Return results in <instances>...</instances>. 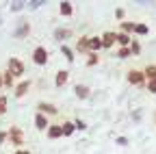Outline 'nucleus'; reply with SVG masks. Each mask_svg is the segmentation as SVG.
<instances>
[{"instance_id": "obj_12", "label": "nucleus", "mask_w": 156, "mask_h": 154, "mask_svg": "<svg viewBox=\"0 0 156 154\" xmlns=\"http://www.w3.org/2000/svg\"><path fill=\"white\" fill-rule=\"evenodd\" d=\"M48 126H50L48 117H46V115H41V113H37V115H35V128H37V130H48Z\"/></svg>"}, {"instance_id": "obj_36", "label": "nucleus", "mask_w": 156, "mask_h": 154, "mask_svg": "<svg viewBox=\"0 0 156 154\" xmlns=\"http://www.w3.org/2000/svg\"><path fill=\"white\" fill-rule=\"evenodd\" d=\"M0 89H2V72H0Z\"/></svg>"}, {"instance_id": "obj_4", "label": "nucleus", "mask_w": 156, "mask_h": 154, "mask_svg": "<svg viewBox=\"0 0 156 154\" xmlns=\"http://www.w3.org/2000/svg\"><path fill=\"white\" fill-rule=\"evenodd\" d=\"M48 59H50V52H48L44 46H37V48L33 50V61H35V65H46Z\"/></svg>"}, {"instance_id": "obj_13", "label": "nucleus", "mask_w": 156, "mask_h": 154, "mask_svg": "<svg viewBox=\"0 0 156 154\" xmlns=\"http://www.w3.org/2000/svg\"><path fill=\"white\" fill-rule=\"evenodd\" d=\"M100 39H102V48H113V44H115V33L113 30H108V33H104L102 37H100Z\"/></svg>"}, {"instance_id": "obj_34", "label": "nucleus", "mask_w": 156, "mask_h": 154, "mask_svg": "<svg viewBox=\"0 0 156 154\" xmlns=\"http://www.w3.org/2000/svg\"><path fill=\"white\" fill-rule=\"evenodd\" d=\"M13 154H30V150H24V148H20V150H15Z\"/></svg>"}, {"instance_id": "obj_31", "label": "nucleus", "mask_w": 156, "mask_h": 154, "mask_svg": "<svg viewBox=\"0 0 156 154\" xmlns=\"http://www.w3.org/2000/svg\"><path fill=\"white\" fill-rule=\"evenodd\" d=\"M147 91L150 93H156V81H147Z\"/></svg>"}, {"instance_id": "obj_35", "label": "nucleus", "mask_w": 156, "mask_h": 154, "mask_svg": "<svg viewBox=\"0 0 156 154\" xmlns=\"http://www.w3.org/2000/svg\"><path fill=\"white\" fill-rule=\"evenodd\" d=\"M115 15H117V17L122 20V17H124V9H117V11H115Z\"/></svg>"}, {"instance_id": "obj_3", "label": "nucleus", "mask_w": 156, "mask_h": 154, "mask_svg": "<svg viewBox=\"0 0 156 154\" xmlns=\"http://www.w3.org/2000/svg\"><path fill=\"white\" fill-rule=\"evenodd\" d=\"M126 78H128V83H130L132 87H143V85H145V76H143L141 70H128Z\"/></svg>"}, {"instance_id": "obj_32", "label": "nucleus", "mask_w": 156, "mask_h": 154, "mask_svg": "<svg viewBox=\"0 0 156 154\" xmlns=\"http://www.w3.org/2000/svg\"><path fill=\"white\" fill-rule=\"evenodd\" d=\"M7 141V130H0V145Z\"/></svg>"}, {"instance_id": "obj_28", "label": "nucleus", "mask_w": 156, "mask_h": 154, "mask_svg": "<svg viewBox=\"0 0 156 154\" xmlns=\"http://www.w3.org/2000/svg\"><path fill=\"white\" fill-rule=\"evenodd\" d=\"M7 113V95H0V115Z\"/></svg>"}, {"instance_id": "obj_17", "label": "nucleus", "mask_w": 156, "mask_h": 154, "mask_svg": "<svg viewBox=\"0 0 156 154\" xmlns=\"http://www.w3.org/2000/svg\"><path fill=\"white\" fill-rule=\"evenodd\" d=\"M58 13H61V15H65V17H69V15L74 13L72 2H61V5H58Z\"/></svg>"}, {"instance_id": "obj_16", "label": "nucleus", "mask_w": 156, "mask_h": 154, "mask_svg": "<svg viewBox=\"0 0 156 154\" xmlns=\"http://www.w3.org/2000/svg\"><path fill=\"white\" fill-rule=\"evenodd\" d=\"M143 76H145V81H156V63L152 65H145V70H141Z\"/></svg>"}, {"instance_id": "obj_21", "label": "nucleus", "mask_w": 156, "mask_h": 154, "mask_svg": "<svg viewBox=\"0 0 156 154\" xmlns=\"http://www.w3.org/2000/svg\"><path fill=\"white\" fill-rule=\"evenodd\" d=\"M61 52H63V56H65V59L69 61V63H74V59H76V56H74V52H72V48H67L65 44L61 46Z\"/></svg>"}, {"instance_id": "obj_18", "label": "nucleus", "mask_w": 156, "mask_h": 154, "mask_svg": "<svg viewBox=\"0 0 156 154\" xmlns=\"http://www.w3.org/2000/svg\"><path fill=\"white\" fill-rule=\"evenodd\" d=\"M15 85V78L11 76V72L7 70V72H2V87H13Z\"/></svg>"}, {"instance_id": "obj_6", "label": "nucleus", "mask_w": 156, "mask_h": 154, "mask_svg": "<svg viewBox=\"0 0 156 154\" xmlns=\"http://www.w3.org/2000/svg\"><path fill=\"white\" fill-rule=\"evenodd\" d=\"M46 134H48V139H61L63 137V130H61V124H50L48 126V130H46Z\"/></svg>"}, {"instance_id": "obj_5", "label": "nucleus", "mask_w": 156, "mask_h": 154, "mask_svg": "<svg viewBox=\"0 0 156 154\" xmlns=\"http://www.w3.org/2000/svg\"><path fill=\"white\" fill-rule=\"evenodd\" d=\"M37 113H41V115H58V109L52 104V102H39L37 104Z\"/></svg>"}, {"instance_id": "obj_8", "label": "nucleus", "mask_w": 156, "mask_h": 154, "mask_svg": "<svg viewBox=\"0 0 156 154\" xmlns=\"http://www.w3.org/2000/svg\"><path fill=\"white\" fill-rule=\"evenodd\" d=\"M28 33H30V22H26V20H24V22H20V26L15 28V33H13V35L17 37V39H22V37H28Z\"/></svg>"}, {"instance_id": "obj_14", "label": "nucleus", "mask_w": 156, "mask_h": 154, "mask_svg": "<svg viewBox=\"0 0 156 154\" xmlns=\"http://www.w3.org/2000/svg\"><path fill=\"white\" fill-rule=\"evenodd\" d=\"M100 50H102V39L100 37H89V52L100 54Z\"/></svg>"}, {"instance_id": "obj_11", "label": "nucleus", "mask_w": 156, "mask_h": 154, "mask_svg": "<svg viewBox=\"0 0 156 154\" xmlns=\"http://www.w3.org/2000/svg\"><path fill=\"white\" fill-rule=\"evenodd\" d=\"M67 81H69V72H67V70H58V72H56V78H54V85L61 89Z\"/></svg>"}, {"instance_id": "obj_2", "label": "nucleus", "mask_w": 156, "mask_h": 154, "mask_svg": "<svg viewBox=\"0 0 156 154\" xmlns=\"http://www.w3.org/2000/svg\"><path fill=\"white\" fill-rule=\"evenodd\" d=\"M7 70L11 72L13 78H22L24 76V63L17 59V56H11V59L7 61Z\"/></svg>"}, {"instance_id": "obj_10", "label": "nucleus", "mask_w": 156, "mask_h": 154, "mask_svg": "<svg viewBox=\"0 0 156 154\" xmlns=\"http://www.w3.org/2000/svg\"><path fill=\"white\" fill-rule=\"evenodd\" d=\"M74 93H76V98L87 100V98H89V93H91V89H89L87 85H83V83H78V85L74 87Z\"/></svg>"}, {"instance_id": "obj_33", "label": "nucleus", "mask_w": 156, "mask_h": 154, "mask_svg": "<svg viewBox=\"0 0 156 154\" xmlns=\"http://www.w3.org/2000/svg\"><path fill=\"white\" fill-rule=\"evenodd\" d=\"M117 145H128V139L126 137H119V139H117Z\"/></svg>"}, {"instance_id": "obj_24", "label": "nucleus", "mask_w": 156, "mask_h": 154, "mask_svg": "<svg viewBox=\"0 0 156 154\" xmlns=\"http://www.w3.org/2000/svg\"><path fill=\"white\" fill-rule=\"evenodd\" d=\"M54 37L61 41V39H65V37H69V30H67V28H56V30H54Z\"/></svg>"}, {"instance_id": "obj_19", "label": "nucleus", "mask_w": 156, "mask_h": 154, "mask_svg": "<svg viewBox=\"0 0 156 154\" xmlns=\"http://www.w3.org/2000/svg\"><path fill=\"white\" fill-rule=\"evenodd\" d=\"M61 130H63V137H69V134L76 130V128H74V122H63V124H61Z\"/></svg>"}, {"instance_id": "obj_22", "label": "nucleus", "mask_w": 156, "mask_h": 154, "mask_svg": "<svg viewBox=\"0 0 156 154\" xmlns=\"http://www.w3.org/2000/svg\"><path fill=\"white\" fill-rule=\"evenodd\" d=\"M119 26H122V30H119V33H126V35L134 33V22H122Z\"/></svg>"}, {"instance_id": "obj_26", "label": "nucleus", "mask_w": 156, "mask_h": 154, "mask_svg": "<svg viewBox=\"0 0 156 154\" xmlns=\"http://www.w3.org/2000/svg\"><path fill=\"white\" fill-rule=\"evenodd\" d=\"M134 33H136V35H147L150 28H147L145 24H134Z\"/></svg>"}, {"instance_id": "obj_30", "label": "nucleus", "mask_w": 156, "mask_h": 154, "mask_svg": "<svg viewBox=\"0 0 156 154\" xmlns=\"http://www.w3.org/2000/svg\"><path fill=\"white\" fill-rule=\"evenodd\" d=\"M24 5H26V2H13V5H11V11H22Z\"/></svg>"}, {"instance_id": "obj_20", "label": "nucleus", "mask_w": 156, "mask_h": 154, "mask_svg": "<svg viewBox=\"0 0 156 154\" xmlns=\"http://www.w3.org/2000/svg\"><path fill=\"white\" fill-rule=\"evenodd\" d=\"M87 56H89V59H87V67H93V65H98V63H100V54L89 52Z\"/></svg>"}, {"instance_id": "obj_1", "label": "nucleus", "mask_w": 156, "mask_h": 154, "mask_svg": "<svg viewBox=\"0 0 156 154\" xmlns=\"http://www.w3.org/2000/svg\"><path fill=\"white\" fill-rule=\"evenodd\" d=\"M7 139H9V143L11 145H15L17 150L24 145V130L20 128V126H11L9 130H7Z\"/></svg>"}, {"instance_id": "obj_25", "label": "nucleus", "mask_w": 156, "mask_h": 154, "mask_svg": "<svg viewBox=\"0 0 156 154\" xmlns=\"http://www.w3.org/2000/svg\"><path fill=\"white\" fill-rule=\"evenodd\" d=\"M115 56L117 59H128V56H132V54H130V48H119Z\"/></svg>"}, {"instance_id": "obj_9", "label": "nucleus", "mask_w": 156, "mask_h": 154, "mask_svg": "<svg viewBox=\"0 0 156 154\" xmlns=\"http://www.w3.org/2000/svg\"><path fill=\"white\" fill-rule=\"evenodd\" d=\"M76 52H80V54H89V35H83L80 39L76 41Z\"/></svg>"}, {"instance_id": "obj_7", "label": "nucleus", "mask_w": 156, "mask_h": 154, "mask_svg": "<svg viewBox=\"0 0 156 154\" xmlns=\"http://www.w3.org/2000/svg\"><path fill=\"white\" fill-rule=\"evenodd\" d=\"M33 87V83L30 81H22V83H20V85H15V98H24V95L28 93V89Z\"/></svg>"}, {"instance_id": "obj_29", "label": "nucleus", "mask_w": 156, "mask_h": 154, "mask_svg": "<svg viewBox=\"0 0 156 154\" xmlns=\"http://www.w3.org/2000/svg\"><path fill=\"white\" fill-rule=\"evenodd\" d=\"M41 5H46L44 0H33V2H28V7H30V9H39Z\"/></svg>"}, {"instance_id": "obj_23", "label": "nucleus", "mask_w": 156, "mask_h": 154, "mask_svg": "<svg viewBox=\"0 0 156 154\" xmlns=\"http://www.w3.org/2000/svg\"><path fill=\"white\" fill-rule=\"evenodd\" d=\"M128 48H130V54H132V56L141 54V44H139V41H134V39H132V44H130Z\"/></svg>"}, {"instance_id": "obj_15", "label": "nucleus", "mask_w": 156, "mask_h": 154, "mask_svg": "<svg viewBox=\"0 0 156 154\" xmlns=\"http://www.w3.org/2000/svg\"><path fill=\"white\" fill-rule=\"evenodd\" d=\"M115 41L119 44L122 48H128V46H130V35H126V33H115Z\"/></svg>"}, {"instance_id": "obj_27", "label": "nucleus", "mask_w": 156, "mask_h": 154, "mask_svg": "<svg viewBox=\"0 0 156 154\" xmlns=\"http://www.w3.org/2000/svg\"><path fill=\"white\" fill-rule=\"evenodd\" d=\"M74 128H76V130H87V124L78 117V120H74Z\"/></svg>"}]
</instances>
